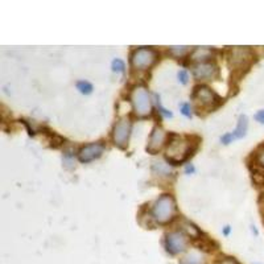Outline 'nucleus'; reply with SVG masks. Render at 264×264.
Segmentation results:
<instances>
[{"instance_id":"19","label":"nucleus","mask_w":264,"mask_h":264,"mask_svg":"<svg viewBox=\"0 0 264 264\" xmlns=\"http://www.w3.org/2000/svg\"><path fill=\"white\" fill-rule=\"evenodd\" d=\"M188 52V47H172L170 48V53L174 55H182L184 53Z\"/></svg>"},{"instance_id":"15","label":"nucleus","mask_w":264,"mask_h":264,"mask_svg":"<svg viewBox=\"0 0 264 264\" xmlns=\"http://www.w3.org/2000/svg\"><path fill=\"white\" fill-rule=\"evenodd\" d=\"M181 227H182V231H184V234H185V235H188V237L198 238L200 235H201V231H200V230H198L197 227L193 225V223H190V222L184 221L181 223Z\"/></svg>"},{"instance_id":"24","label":"nucleus","mask_w":264,"mask_h":264,"mask_svg":"<svg viewBox=\"0 0 264 264\" xmlns=\"http://www.w3.org/2000/svg\"><path fill=\"white\" fill-rule=\"evenodd\" d=\"M218 264H241V263H239L237 259H234V258H225V259L219 261V263Z\"/></svg>"},{"instance_id":"2","label":"nucleus","mask_w":264,"mask_h":264,"mask_svg":"<svg viewBox=\"0 0 264 264\" xmlns=\"http://www.w3.org/2000/svg\"><path fill=\"white\" fill-rule=\"evenodd\" d=\"M176 210H177V208H176V201H174L173 196L161 194L155 201L152 210H151V215H152L156 223L166 225V223L173 221L174 215H176Z\"/></svg>"},{"instance_id":"18","label":"nucleus","mask_w":264,"mask_h":264,"mask_svg":"<svg viewBox=\"0 0 264 264\" xmlns=\"http://www.w3.org/2000/svg\"><path fill=\"white\" fill-rule=\"evenodd\" d=\"M111 67H112V71H116V73H124L126 71V65L123 62L122 59L115 58L111 63Z\"/></svg>"},{"instance_id":"5","label":"nucleus","mask_w":264,"mask_h":264,"mask_svg":"<svg viewBox=\"0 0 264 264\" xmlns=\"http://www.w3.org/2000/svg\"><path fill=\"white\" fill-rule=\"evenodd\" d=\"M158 59V53L151 48H139L131 55V65L136 70L150 69Z\"/></svg>"},{"instance_id":"28","label":"nucleus","mask_w":264,"mask_h":264,"mask_svg":"<svg viewBox=\"0 0 264 264\" xmlns=\"http://www.w3.org/2000/svg\"><path fill=\"white\" fill-rule=\"evenodd\" d=\"M229 233H230V226H226V229H225V231H223V234H225V235H227Z\"/></svg>"},{"instance_id":"12","label":"nucleus","mask_w":264,"mask_h":264,"mask_svg":"<svg viewBox=\"0 0 264 264\" xmlns=\"http://www.w3.org/2000/svg\"><path fill=\"white\" fill-rule=\"evenodd\" d=\"M213 57V51L211 49H208V48H198L196 51L192 53L190 55V59L192 61H196L197 63H204L208 62V59Z\"/></svg>"},{"instance_id":"26","label":"nucleus","mask_w":264,"mask_h":264,"mask_svg":"<svg viewBox=\"0 0 264 264\" xmlns=\"http://www.w3.org/2000/svg\"><path fill=\"white\" fill-rule=\"evenodd\" d=\"M257 161H258V164H261L262 166H264V151H262V152L258 154Z\"/></svg>"},{"instance_id":"9","label":"nucleus","mask_w":264,"mask_h":264,"mask_svg":"<svg viewBox=\"0 0 264 264\" xmlns=\"http://www.w3.org/2000/svg\"><path fill=\"white\" fill-rule=\"evenodd\" d=\"M103 151H105V144L103 143H91V144L83 146L78 151V160L83 162V164L94 161V160L102 156Z\"/></svg>"},{"instance_id":"23","label":"nucleus","mask_w":264,"mask_h":264,"mask_svg":"<svg viewBox=\"0 0 264 264\" xmlns=\"http://www.w3.org/2000/svg\"><path fill=\"white\" fill-rule=\"evenodd\" d=\"M234 139H235V138H234L233 134H225L221 138V142L223 143L225 146H227V144H230V143H233Z\"/></svg>"},{"instance_id":"3","label":"nucleus","mask_w":264,"mask_h":264,"mask_svg":"<svg viewBox=\"0 0 264 264\" xmlns=\"http://www.w3.org/2000/svg\"><path fill=\"white\" fill-rule=\"evenodd\" d=\"M192 99L196 103L197 108H204L206 111L215 110L218 106H221V97L208 86H196L192 94Z\"/></svg>"},{"instance_id":"11","label":"nucleus","mask_w":264,"mask_h":264,"mask_svg":"<svg viewBox=\"0 0 264 264\" xmlns=\"http://www.w3.org/2000/svg\"><path fill=\"white\" fill-rule=\"evenodd\" d=\"M166 132L162 130L161 127H155L152 132H151L150 140H148V146H147V152L151 155H156L160 152L162 146L165 144Z\"/></svg>"},{"instance_id":"1","label":"nucleus","mask_w":264,"mask_h":264,"mask_svg":"<svg viewBox=\"0 0 264 264\" xmlns=\"http://www.w3.org/2000/svg\"><path fill=\"white\" fill-rule=\"evenodd\" d=\"M197 148V143H193L188 136L170 134L168 148H166V158L170 164H180L192 156Z\"/></svg>"},{"instance_id":"4","label":"nucleus","mask_w":264,"mask_h":264,"mask_svg":"<svg viewBox=\"0 0 264 264\" xmlns=\"http://www.w3.org/2000/svg\"><path fill=\"white\" fill-rule=\"evenodd\" d=\"M131 103L134 112L140 118H146L152 112V101L150 93L144 86H135L131 93Z\"/></svg>"},{"instance_id":"16","label":"nucleus","mask_w":264,"mask_h":264,"mask_svg":"<svg viewBox=\"0 0 264 264\" xmlns=\"http://www.w3.org/2000/svg\"><path fill=\"white\" fill-rule=\"evenodd\" d=\"M152 170H154V173L158 174V176H166L170 173V166L168 164H164L162 161H156L152 165Z\"/></svg>"},{"instance_id":"25","label":"nucleus","mask_w":264,"mask_h":264,"mask_svg":"<svg viewBox=\"0 0 264 264\" xmlns=\"http://www.w3.org/2000/svg\"><path fill=\"white\" fill-rule=\"evenodd\" d=\"M255 120L259 123H262V124H264V110H261L258 111L257 114H255Z\"/></svg>"},{"instance_id":"20","label":"nucleus","mask_w":264,"mask_h":264,"mask_svg":"<svg viewBox=\"0 0 264 264\" xmlns=\"http://www.w3.org/2000/svg\"><path fill=\"white\" fill-rule=\"evenodd\" d=\"M156 98H158V108L160 110V112H161L164 116H166V118H172V116H173V115H172V112L161 106V102H160V97H158V95H156Z\"/></svg>"},{"instance_id":"7","label":"nucleus","mask_w":264,"mask_h":264,"mask_svg":"<svg viewBox=\"0 0 264 264\" xmlns=\"http://www.w3.org/2000/svg\"><path fill=\"white\" fill-rule=\"evenodd\" d=\"M188 247V239L186 235L181 231H172L166 234L165 237V249L170 255H178L184 253Z\"/></svg>"},{"instance_id":"10","label":"nucleus","mask_w":264,"mask_h":264,"mask_svg":"<svg viewBox=\"0 0 264 264\" xmlns=\"http://www.w3.org/2000/svg\"><path fill=\"white\" fill-rule=\"evenodd\" d=\"M218 66L215 63L204 62L193 66V75L197 81H211L218 77Z\"/></svg>"},{"instance_id":"27","label":"nucleus","mask_w":264,"mask_h":264,"mask_svg":"<svg viewBox=\"0 0 264 264\" xmlns=\"http://www.w3.org/2000/svg\"><path fill=\"white\" fill-rule=\"evenodd\" d=\"M193 170H194L193 165H188V166H186V173H189V172H193Z\"/></svg>"},{"instance_id":"14","label":"nucleus","mask_w":264,"mask_h":264,"mask_svg":"<svg viewBox=\"0 0 264 264\" xmlns=\"http://www.w3.org/2000/svg\"><path fill=\"white\" fill-rule=\"evenodd\" d=\"M247 130H249V118L246 115H241L239 119H238V124L235 131L233 132L234 138L235 139H242L245 138L246 134H247Z\"/></svg>"},{"instance_id":"8","label":"nucleus","mask_w":264,"mask_h":264,"mask_svg":"<svg viewBox=\"0 0 264 264\" xmlns=\"http://www.w3.org/2000/svg\"><path fill=\"white\" fill-rule=\"evenodd\" d=\"M253 61V52L249 48L235 47L231 49L229 55V63L231 69H243L249 66L250 62Z\"/></svg>"},{"instance_id":"17","label":"nucleus","mask_w":264,"mask_h":264,"mask_svg":"<svg viewBox=\"0 0 264 264\" xmlns=\"http://www.w3.org/2000/svg\"><path fill=\"white\" fill-rule=\"evenodd\" d=\"M75 86H77L81 94L89 95L93 93V85L90 82H87V81H78Z\"/></svg>"},{"instance_id":"22","label":"nucleus","mask_w":264,"mask_h":264,"mask_svg":"<svg viewBox=\"0 0 264 264\" xmlns=\"http://www.w3.org/2000/svg\"><path fill=\"white\" fill-rule=\"evenodd\" d=\"M178 81L182 83V85H186L188 83V79H189V77H188V73H186L185 70H180L178 71Z\"/></svg>"},{"instance_id":"13","label":"nucleus","mask_w":264,"mask_h":264,"mask_svg":"<svg viewBox=\"0 0 264 264\" xmlns=\"http://www.w3.org/2000/svg\"><path fill=\"white\" fill-rule=\"evenodd\" d=\"M181 264H205V257L201 251L192 250L181 259Z\"/></svg>"},{"instance_id":"21","label":"nucleus","mask_w":264,"mask_h":264,"mask_svg":"<svg viewBox=\"0 0 264 264\" xmlns=\"http://www.w3.org/2000/svg\"><path fill=\"white\" fill-rule=\"evenodd\" d=\"M181 112H182V115H185V116H188V118L192 116V107H190L189 103H182Z\"/></svg>"},{"instance_id":"6","label":"nucleus","mask_w":264,"mask_h":264,"mask_svg":"<svg viewBox=\"0 0 264 264\" xmlns=\"http://www.w3.org/2000/svg\"><path fill=\"white\" fill-rule=\"evenodd\" d=\"M131 130H132V123H131L130 119H119L118 122L114 124V130H112V140H114L115 146L120 150H124L128 146Z\"/></svg>"}]
</instances>
